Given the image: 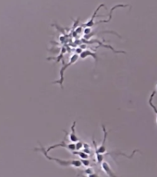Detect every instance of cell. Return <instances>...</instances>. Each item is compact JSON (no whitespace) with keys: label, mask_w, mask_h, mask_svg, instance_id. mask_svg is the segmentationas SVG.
Instances as JSON below:
<instances>
[{"label":"cell","mask_w":157,"mask_h":177,"mask_svg":"<svg viewBox=\"0 0 157 177\" xmlns=\"http://www.w3.org/2000/svg\"><path fill=\"white\" fill-rule=\"evenodd\" d=\"M34 150H38V151H42L45 155V158H47L48 160L50 161H55L57 164L63 166V167H68V166H72V167H75V168H80L82 166V163H81V161H79V160H70V161H67V160H60V159H56V158H53V157H50L48 155V153L46 152L45 149L44 147H41L40 149H35Z\"/></svg>","instance_id":"cell-1"},{"label":"cell","mask_w":157,"mask_h":177,"mask_svg":"<svg viewBox=\"0 0 157 177\" xmlns=\"http://www.w3.org/2000/svg\"><path fill=\"white\" fill-rule=\"evenodd\" d=\"M102 129H103V132H104V139H103L102 144L99 147H97L96 143H95V140H94L93 137H92V140H93L92 143L94 145V148H95V153L105 155L106 153V138H107V131H106V128H105V125H102Z\"/></svg>","instance_id":"cell-2"},{"label":"cell","mask_w":157,"mask_h":177,"mask_svg":"<svg viewBox=\"0 0 157 177\" xmlns=\"http://www.w3.org/2000/svg\"><path fill=\"white\" fill-rule=\"evenodd\" d=\"M66 138H67V134H66L64 139L62 140V142H61V143H58V144H55V145H53V146L49 147V148L46 150V152L48 153L50 150H54V149H56V148H59V147H60V148H65V149H67L68 150H70V151H71V152L76 151V145H75V143H68L67 141H66Z\"/></svg>","instance_id":"cell-3"},{"label":"cell","mask_w":157,"mask_h":177,"mask_svg":"<svg viewBox=\"0 0 157 177\" xmlns=\"http://www.w3.org/2000/svg\"><path fill=\"white\" fill-rule=\"evenodd\" d=\"M79 55H73L72 56H71V58H70V62H69V64L68 65H66L64 67H62L61 68V70H60V76H61V79H60V80L59 81H56L55 83H60L61 84V86H62V82H63V80H64V72H65V70L70 66V65H73L75 62H77L78 61V59H79Z\"/></svg>","instance_id":"cell-4"},{"label":"cell","mask_w":157,"mask_h":177,"mask_svg":"<svg viewBox=\"0 0 157 177\" xmlns=\"http://www.w3.org/2000/svg\"><path fill=\"white\" fill-rule=\"evenodd\" d=\"M101 168H102L103 172H105V174H106L108 177H117V176L115 174V172H113L112 168L110 167L109 163H108L106 161H104L101 163Z\"/></svg>","instance_id":"cell-5"},{"label":"cell","mask_w":157,"mask_h":177,"mask_svg":"<svg viewBox=\"0 0 157 177\" xmlns=\"http://www.w3.org/2000/svg\"><path fill=\"white\" fill-rule=\"evenodd\" d=\"M75 127H76V121L73 122L72 126H71V128H70V133L69 134V138H70V141L71 143H76L80 140L77 134H76V131H75Z\"/></svg>","instance_id":"cell-6"},{"label":"cell","mask_w":157,"mask_h":177,"mask_svg":"<svg viewBox=\"0 0 157 177\" xmlns=\"http://www.w3.org/2000/svg\"><path fill=\"white\" fill-rule=\"evenodd\" d=\"M88 56H91V57H93L94 58V60H95L96 62H97V60H98V56L94 54L93 52H91V51H89V50H85V51H82L81 52V54H80V57L81 58V59H85L86 57H88Z\"/></svg>","instance_id":"cell-7"},{"label":"cell","mask_w":157,"mask_h":177,"mask_svg":"<svg viewBox=\"0 0 157 177\" xmlns=\"http://www.w3.org/2000/svg\"><path fill=\"white\" fill-rule=\"evenodd\" d=\"M103 6H104V5L102 4V5H100V6H99V7L97 8V9H96L95 11H94V13H93L92 17L91 18V19H90V20H88V21H87L86 23H84V24H83V26H85V27H90V28H91V26H93V25H94V22H93V20H94V19H95L96 13H97V11H98V10L100 9V8H101V7H103Z\"/></svg>","instance_id":"cell-8"},{"label":"cell","mask_w":157,"mask_h":177,"mask_svg":"<svg viewBox=\"0 0 157 177\" xmlns=\"http://www.w3.org/2000/svg\"><path fill=\"white\" fill-rule=\"evenodd\" d=\"M155 93H156V90L152 91V94L150 95V98H149V105L151 106L152 109L153 110V112L155 113V115H157V108H156V106L152 103V100H153V98H154Z\"/></svg>","instance_id":"cell-9"},{"label":"cell","mask_w":157,"mask_h":177,"mask_svg":"<svg viewBox=\"0 0 157 177\" xmlns=\"http://www.w3.org/2000/svg\"><path fill=\"white\" fill-rule=\"evenodd\" d=\"M72 153L76 154V155H79L81 158V160H87L89 158V154H87L84 151H73Z\"/></svg>","instance_id":"cell-10"},{"label":"cell","mask_w":157,"mask_h":177,"mask_svg":"<svg viewBox=\"0 0 157 177\" xmlns=\"http://www.w3.org/2000/svg\"><path fill=\"white\" fill-rule=\"evenodd\" d=\"M83 144L84 143H82V141H80V140H79L78 142H76L75 143V145H76V151H80V150H82Z\"/></svg>","instance_id":"cell-11"},{"label":"cell","mask_w":157,"mask_h":177,"mask_svg":"<svg viewBox=\"0 0 157 177\" xmlns=\"http://www.w3.org/2000/svg\"><path fill=\"white\" fill-rule=\"evenodd\" d=\"M81 163H82V165L83 166H85V167H88V166H90L91 165V163H90V161L87 159V160H81Z\"/></svg>","instance_id":"cell-12"},{"label":"cell","mask_w":157,"mask_h":177,"mask_svg":"<svg viewBox=\"0 0 157 177\" xmlns=\"http://www.w3.org/2000/svg\"><path fill=\"white\" fill-rule=\"evenodd\" d=\"M91 28L90 27H87V28H85V30H84V34H85V36H87V35H89L90 33H91Z\"/></svg>","instance_id":"cell-13"},{"label":"cell","mask_w":157,"mask_h":177,"mask_svg":"<svg viewBox=\"0 0 157 177\" xmlns=\"http://www.w3.org/2000/svg\"><path fill=\"white\" fill-rule=\"evenodd\" d=\"M87 177H100V176H98L96 173H91V174H89V175H87Z\"/></svg>","instance_id":"cell-14"},{"label":"cell","mask_w":157,"mask_h":177,"mask_svg":"<svg viewBox=\"0 0 157 177\" xmlns=\"http://www.w3.org/2000/svg\"><path fill=\"white\" fill-rule=\"evenodd\" d=\"M155 88H156V91H157V85H156V87H155Z\"/></svg>","instance_id":"cell-15"},{"label":"cell","mask_w":157,"mask_h":177,"mask_svg":"<svg viewBox=\"0 0 157 177\" xmlns=\"http://www.w3.org/2000/svg\"><path fill=\"white\" fill-rule=\"evenodd\" d=\"M156 123H157V118H156Z\"/></svg>","instance_id":"cell-16"}]
</instances>
